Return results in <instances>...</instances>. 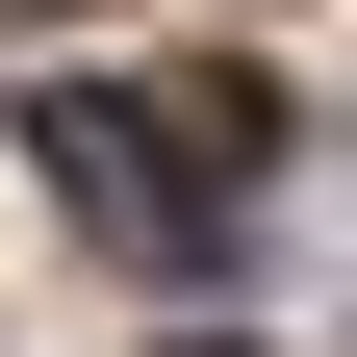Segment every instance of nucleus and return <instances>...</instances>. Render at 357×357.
I'll use <instances>...</instances> for the list:
<instances>
[{
  "mask_svg": "<svg viewBox=\"0 0 357 357\" xmlns=\"http://www.w3.org/2000/svg\"><path fill=\"white\" fill-rule=\"evenodd\" d=\"M52 204H77L102 255H178V230H204V178H178L153 102H52Z\"/></svg>",
  "mask_w": 357,
  "mask_h": 357,
  "instance_id": "obj_1",
  "label": "nucleus"
},
{
  "mask_svg": "<svg viewBox=\"0 0 357 357\" xmlns=\"http://www.w3.org/2000/svg\"><path fill=\"white\" fill-rule=\"evenodd\" d=\"M26 26H52V0H26Z\"/></svg>",
  "mask_w": 357,
  "mask_h": 357,
  "instance_id": "obj_2",
  "label": "nucleus"
}]
</instances>
